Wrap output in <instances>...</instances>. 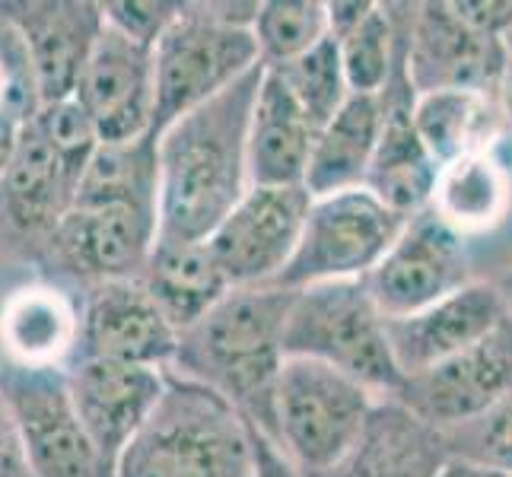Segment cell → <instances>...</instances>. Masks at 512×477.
<instances>
[{
	"label": "cell",
	"instance_id": "34",
	"mask_svg": "<svg viewBox=\"0 0 512 477\" xmlns=\"http://www.w3.org/2000/svg\"><path fill=\"white\" fill-rule=\"evenodd\" d=\"M39 90H35L32 64L23 35L0 16V112H13L29 121L39 112Z\"/></svg>",
	"mask_w": 512,
	"mask_h": 477
},
{
	"label": "cell",
	"instance_id": "11",
	"mask_svg": "<svg viewBox=\"0 0 512 477\" xmlns=\"http://www.w3.org/2000/svg\"><path fill=\"white\" fill-rule=\"evenodd\" d=\"M0 395L16 420L35 477H99L96 452L70 395L67 369L4 363Z\"/></svg>",
	"mask_w": 512,
	"mask_h": 477
},
{
	"label": "cell",
	"instance_id": "28",
	"mask_svg": "<svg viewBox=\"0 0 512 477\" xmlns=\"http://www.w3.org/2000/svg\"><path fill=\"white\" fill-rule=\"evenodd\" d=\"M74 207H125L160 220V140L99 144L74 194Z\"/></svg>",
	"mask_w": 512,
	"mask_h": 477
},
{
	"label": "cell",
	"instance_id": "37",
	"mask_svg": "<svg viewBox=\"0 0 512 477\" xmlns=\"http://www.w3.org/2000/svg\"><path fill=\"white\" fill-rule=\"evenodd\" d=\"M249 477H303L268 433L252 427V474Z\"/></svg>",
	"mask_w": 512,
	"mask_h": 477
},
{
	"label": "cell",
	"instance_id": "14",
	"mask_svg": "<svg viewBox=\"0 0 512 477\" xmlns=\"http://www.w3.org/2000/svg\"><path fill=\"white\" fill-rule=\"evenodd\" d=\"M169 369L121 366L102 360H77L67 366L70 395L80 423L96 452L99 477H118L121 455L144 430L147 417L163 398Z\"/></svg>",
	"mask_w": 512,
	"mask_h": 477
},
{
	"label": "cell",
	"instance_id": "41",
	"mask_svg": "<svg viewBox=\"0 0 512 477\" xmlns=\"http://www.w3.org/2000/svg\"><path fill=\"white\" fill-rule=\"evenodd\" d=\"M506 51H509V83H512V29L506 35Z\"/></svg>",
	"mask_w": 512,
	"mask_h": 477
},
{
	"label": "cell",
	"instance_id": "6",
	"mask_svg": "<svg viewBox=\"0 0 512 477\" xmlns=\"http://www.w3.org/2000/svg\"><path fill=\"white\" fill-rule=\"evenodd\" d=\"M376 395L325 363L287 357L277 385V436L303 477H328L360 443Z\"/></svg>",
	"mask_w": 512,
	"mask_h": 477
},
{
	"label": "cell",
	"instance_id": "13",
	"mask_svg": "<svg viewBox=\"0 0 512 477\" xmlns=\"http://www.w3.org/2000/svg\"><path fill=\"white\" fill-rule=\"evenodd\" d=\"M179 353V331L156 306L144 280H112L80 296L77 360L121 366L172 369Z\"/></svg>",
	"mask_w": 512,
	"mask_h": 477
},
{
	"label": "cell",
	"instance_id": "35",
	"mask_svg": "<svg viewBox=\"0 0 512 477\" xmlns=\"http://www.w3.org/2000/svg\"><path fill=\"white\" fill-rule=\"evenodd\" d=\"M182 10L185 0H109V4H102L105 26L150 48H156V42L179 20Z\"/></svg>",
	"mask_w": 512,
	"mask_h": 477
},
{
	"label": "cell",
	"instance_id": "30",
	"mask_svg": "<svg viewBox=\"0 0 512 477\" xmlns=\"http://www.w3.org/2000/svg\"><path fill=\"white\" fill-rule=\"evenodd\" d=\"M255 42L264 67H284L325 42L328 4L322 0H264L255 16Z\"/></svg>",
	"mask_w": 512,
	"mask_h": 477
},
{
	"label": "cell",
	"instance_id": "36",
	"mask_svg": "<svg viewBox=\"0 0 512 477\" xmlns=\"http://www.w3.org/2000/svg\"><path fill=\"white\" fill-rule=\"evenodd\" d=\"M0 477H35L4 395H0Z\"/></svg>",
	"mask_w": 512,
	"mask_h": 477
},
{
	"label": "cell",
	"instance_id": "2",
	"mask_svg": "<svg viewBox=\"0 0 512 477\" xmlns=\"http://www.w3.org/2000/svg\"><path fill=\"white\" fill-rule=\"evenodd\" d=\"M296 290L236 287L179 334L172 373L214 388L255 430L277 436V385L287 363V318Z\"/></svg>",
	"mask_w": 512,
	"mask_h": 477
},
{
	"label": "cell",
	"instance_id": "17",
	"mask_svg": "<svg viewBox=\"0 0 512 477\" xmlns=\"http://www.w3.org/2000/svg\"><path fill=\"white\" fill-rule=\"evenodd\" d=\"M74 194L61 159L26 121L20 147L0 179V245L7 255L35 268L55 226L74 207Z\"/></svg>",
	"mask_w": 512,
	"mask_h": 477
},
{
	"label": "cell",
	"instance_id": "5",
	"mask_svg": "<svg viewBox=\"0 0 512 477\" xmlns=\"http://www.w3.org/2000/svg\"><path fill=\"white\" fill-rule=\"evenodd\" d=\"M287 357L325 363L382 398H398L408 382L388 341V318L366 280L296 290L287 318Z\"/></svg>",
	"mask_w": 512,
	"mask_h": 477
},
{
	"label": "cell",
	"instance_id": "32",
	"mask_svg": "<svg viewBox=\"0 0 512 477\" xmlns=\"http://www.w3.org/2000/svg\"><path fill=\"white\" fill-rule=\"evenodd\" d=\"M29 121H32V128L45 137V144L55 150L64 172L70 175V182L77 188L86 166H90V159L96 156L102 144L96 125L90 121V115L83 112V105L77 99L39 105V112Z\"/></svg>",
	"mask_w": 512,
	"mask_h": 477
},
{
	"label": "cell",
	"instance_id": "19",
	"mask_svg": "<svg viewBox=\"0 0 512 477\" xmlns=\"http://www.w3.org/2000/svg\"><path fill=\"white\" fill-rule=\"evenodd\" d=\"M408 20H411V13H408ZM414 102H417V90L408 77V26H404V42H401L395 74L382 90L379 147H376L373 166H369L366 185H363L404 220H411L420 210L430 207L436 175H439L436 159L423 147V140L417 134Z\"/></svg>",
	"mask_w": 512,
	"mask_h": 477
},
{
	"label": "cell",
	"instance_id": "38",
	"mask_svg": "<svg viewBox=\"0 0 512 477\" xmlns=\"http://www.w3.org/2000/svg\"><path fill=\"white\" fill-rule=\"evenodd\" d=\"M23 128H26V121H23L20 115L0 112V179H4V172H7V166H10V159H13L16 147H20Z\"/></svg>",
	"mask_w": 512,
	"mask_h": 477
},
{
	"label": "cell",
	"instance_id": "23",
	"mask_svg": "<svg viewBox=\"0 0 512 477\" xmlns=\"http://www.w3.org/2000/svg\"><path fill=\"white\" fill-rule=\"evenodd\" d=\"M315 134L319 131L287 83L264 67L249 128V182L271 188L306 185Z\"/></svg>",
	"mask_w": 512,
	"mask_h": 477
},
{
	"label": "cell",
	"instance_id": "29",
	"mask_svg": "<svg viewBox=\"0 0 512 477\" xmlns=\"http://www.w3.org/2000/svg\"><path fill=\"white\" fill-rule=\"evenodd\" d=\"M408 13L411 4H373L357 26H350L341 35H331L341 48L350 93L382 96L401 55Z\"/></svg>",
	"mask_w": 512,
	"mask_h": 477
},
{
	"label": "cell",
	"instance_id": "18",
	"mask_svg": "<svg viewBox=\"0 0 512 477\" xmlns=\"http://www.w3.org/2000/svg\"><path fill=\"white\" fill-rule=\"evenodd\" d=\"M512 395V315L484 341L404 382L398 401L439 430L474 420Z\"/></svg>",
	"mask_w": 512,
	"mask_h": 477
},
{
	"label": "cell",
	"instance_id": "16",
	"mask_svg": "<svg viewBox=\"0 0 512 477\" xmlns=\"http://www.w3.org/2000/svg\"><path fill=\"white\" fill-rule=\"evenodd\" d=\"M102 144H128L153 134L156 64L153 48L105 26L80 77L77 96Z\"/></svg>",
	"mask_w": 512,
	"mask_h": 477
},
{
	"label": "cell",
	"instance_id": "4",
	"mask_svg": "<svg viewBox=\"0 0 512 477\" xmlns=\"http://www.w3.org/2000/svg\"><path fill=\"white\" fill-rule=\"evenodd\" d=\"M258 7L261 4H233V0H198V4L185 0L182 16L153 48V137H160L172 121L220 96L261 64L252 32Z\"/></svg>",
	"mask_w": 512,
	"mask_h": 477
},
{
	"label": "cell",
	"instance_id": "1",
	"mask_svg": "<svg viewBox=\"0 0 512 477\" xmlns=\"http://www.w3.org/2000/svg\"><path fill=\"white\" fill-rule=\"evenodd\" d=\"M264 64L198 105L160 140V239L207 242L249 182V128Z\"/></svg>",
	"mask_w": 512,
	"mask_h": 477
},
{
	"label": "cell",
	"instance_id": "24",
	"mask_svg": "<svg viewBox=\"0 0 512 477\" xmlns=\"http://www.w3.org/2000/svg\"><path fill=\"white\" fill-rule=\"evenodd\" d=\"M430 210L468 242L503 226L512 210V172L500 144L439 169Z\"/></svg>",
	"mask_w": 512,
	"mask_h": 477
},
{
	"label": "cell",
	"instance_id": "9",
	"mask_svg": "<svg viewBox=\"0 0 512 477\" xmlns=\"http://www.w3.org/2000/svg\"><path fill=\"white\" fill-rule=\"evenodd\" d=\"M309 204L312 194L306 185H252L242 194V201L207 239L233 290L277 284L296 255Z\"/></svg>",
	"mask_w": 512,
	"mask_h": 477
},
{
	"label": "cell",
	"instance_id": "40",
	"mask_svg": "<svg viewBox=\"0 0 512 477\" xmlns=\"http://www.w3.org/2000/svg\"><path fill=\"white\" fill-rule=\"evenodd\" d=\"M497 287L503 290V296H506V306H509V315H512V268L497 280Z\"/></svg>",
	"mask_w": 512,
	"mask_h": 477
},
{
	"label": "cell",
	"instance_id": "26",
	"mask_svg": "<svg viewBox=\"0 0 512 477\" xmlns=\"http://www.w3.org/2000/svg\"><path fill=\"white\" fill-rule=\"evenodd\" d=\"M382 131V96L350 93L344 109L315 134L306 191L312 198L363 188Z\"/></svg>",
	"mask_w": 512,
	"mask_h": 477
},
{
	"label": "cell",
	"instance_id": "8",
	"mask_svg": "<svg viewBox=\"0 0 512 477\" xmlns=\"http://www.w3.org/2000/svg\"><path fill=\"white\" fill-rule=\"evenodd\" d=\"M160 239V220L125 207H70L35 261L39 277L74 290L140 280Z\"/></svg>",
	"mask_w": 512,
	"mask_h": 477
},
{
	"label": "cell",
	"instance_id": "10",
	"mask_svg": "<svg viewBox=\"0 0 512 477\" xmlns=\"http://www.w3.org/2000/svg\"><path fill=\"white\" fill-rule=\"evenodd\" d=\"M408 77L417 96L443 90L503 93L509 51L503 39L474 29L452 0H427L411 7Z\"/></svg>",
	"mask_w": 512,
	"mask_h": 477
},
{
	"label": "cell",
	"instance_id": "7",
	"mask_svg": "<svg viewBox=\"0 0 512 477\" xmlns=\"http://www.w3.org/2000/svg\"><path fill=\"white\" fill-rule=\"evenodd\" d=\"M401 214L385 207L369 188L312 198L303 236L277 287L303 290L338 280H366L404 229Z\"/></svg>",
	"mask_w": 512,
	"mask_h": 477
},
{
	"label": "cell",
	"instance_id": "27",
	"mask_svg": "<svg viewBox=\"0 0 512 477\" xmlns=\"http://www.w3.org/2000/svg\"><path fill=\"white\" fill-rule=\"evenodd\" d=\"M503 121V93L443 90L417 96L414 102L417 134L439 169L468 153L497 147L503 137Z\"/></svg>",
	"mask_w": 512,
	"mask_h": 477
},
{
	"label": "cell",
	"instance_id": "20",
	"mask_svg": "<svg viewBox=\"0 0 512 477\" xmlns=\"http://www.w3.org/2000/svg\"><path fill=\"white\" fill-rule=\"evenodd\" d=\"M506 318L503 290L487 280H471L468 287L414 315L388 318V341L404 379H411L484 341Z\"/></svg>",
	"mask_w": 512,
	"mask_h": 477
},
{
	"label": "cell",
	"instance_id": "12",
	"mask_svg": "<svg viewBox=\"0 0 512 477\" xmlns=\"http://www.w3.org/2000/svg\"><path fill=\"white\" fill-rule=\"evenodd\" d=\"M471 249L433 210H420L404 223L388 255L366 277L385 318H404L471 284Z\"/></svg>",
	"mask_w": 512,
	"mask_h": 477
},
{
	"label": "cell",
	"instance_id": "31",
	"mask_svg": "<svg viewBox=\"0 0 512 477\" xmlns=\"http://www.w3.org/2000/svg\"><path fill=\"white\" fill-rule=\"evenodd\" d=\"M268 70H274V74L287 83V90L299 102V109L309 115L315 131H322L350 99V86H347L344 64H341V48L331 35L312 51H306L303 58H296L284 67H268Z\"/></svg>",
	"mask_w": 512,
	"mask_h": 477
},
{
	"label": "cell",
	"instance_id": "21",
	"mask_svg": "<svg viewBox=\"0 0 512 477\" xmlns=\"http://www.w3.org/2000/svg\"><path fill=\"white\" fill-rule=\"evenodd\" d=\"M80 290L35 274L0 296V357L26 369H67L80 347Z\"/></svg>",
	"mask_w": 512,
	"mask_h": 477
},
{
	"label": "cell",
	"instance_id": "3",
	"mask_svg": "<svg viewBox=\"0 0 512 477\" xmlns=\"http://www.w3.org/2000/svg\"><path fill=\"white\" fill-rule=\"evenodd\" d=\"M252 423L233 404L179 373H166L160 404L121 455L118 477H249Z\"/></svg>",
	"mask_w": 512,
	"mask_h": 477
},
{
	"label": "cell",
	"instance_id": "39",
	"mask_svg": "<svg viewBox=\"0 0 512 477\" xmlns=\"http://www.w3.org/2000/svg\"><path fill=\"white\" fill-rule=\"evenodd\" d=\"M439 477H512V474H503V471H493V468H484V465H474V462H465V458H449L446 468L439 471Z\"/></svg>",
	"mask_w": 512,
	"mask_h": 477
},
{
	"label": "cell",
	"instance_id": "42",
	"mask_svg": "<svg viewBox=\"0 0 512 477\" xmlns=\"http://www.w3.org/2000/svg\"><path fill=\"white\" fill-rule=\"evenodd\" d=\"M0 296H4V293H0ZM0 366H4V357H0Z\"/></svg>",
	"mask_w": 512,
	"mask_h": 477
},
{
	"label": "cell",
	"instance_id": "22",
	"mask_svg": "<svg viewBox=\"0 0 512 477\" xmlns=\"http://www.w3.org/2000/svg\"><path fill=\"white\" fill-rule=\"evenodd\" d=\"M449 458L443 430L398 398H379L360 443L328 477H439Z\"/></svg>",
	"mask_w": 512,
	"mask_h": 477
},
{
	"label": "cell",
	"instance_id": "33",
	"mask_svg": "<svg viewBox=\"0 0 512 477\" xmlns=\"http://www.w3.org/2000/svg\"><path fill=\"white\" fill-rule=\"evenodd\" d=\"M446 443L449 455L455 458L512 474V395L497 401L474 420L446 430Z\"/></svg>",
	"mask_w": 512,
	"mask_h": 477
},
{
	"label": "cell",
	"instance_id": "15",
	"mask_svg": "<svg viewBox=\"0 0 512 477\" xmlns=\"http://www.w3.org/2000/svg\"><path fill=\"white\" fill-rule=\"evenodd\" d=\"M0 16L23 35L39 102L77 96L99 35L105 29L102 4L93 0H0Z\"/></svg>",
	"mask_w": 512,
	"mask_h": 477
},
{
	"label": "cell",
	"instance_id": "25",
	"mask_svg": "<svg viewBox=\"0 0 512 477\" xmlns=\"http://www.w3.org/2000/svg\"><path fill=\"white\" fill-rule=\"evenodd\" d=\"M140 280L179 334L198 325L233 290L207 242L156 239Z\"/></svg>",
	"mask_w": 512,
	"mask_h": 477
}]
</instances>
